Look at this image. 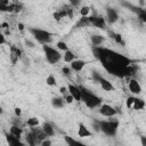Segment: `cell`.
Returning <instances> with one entry per match:
<instances>
[{"mask_svg": "<svg viewBox=\"0 0 146 146\" xmlns=\"http://www.w3.org/2000/svg\"><path fill=\"white\" fill-rule=\"evenodd\" d=\"M26 124H27L30 128H36V127H39L40 121H39V119H38V117H34V116H33V117L27 119Z\"/></svg>", "mask_w": 146, "mask_h": 146, "instance_id": "cell-24", "label": "cell"}, {"mask_svg": "<svg viewBox=\"0 0 146 146\" xmlns=\"http://www.w3.org/2000/svg\"><path fill=\"white\" fill-rule=\"evenodd\" d=\"M94 54L95 57L98 58V60L102 63L104 68L111 74L120 78H124L131 74L130 60L123 55L102 47H95Z\"/></svg>", "mask_w": 146, "mask_h": 146, "instance_id": "cell-1", "label": "cell"}, {"mask_svg": "<svg viewBox=\"0 0 146 146\" xmlns=\"http://www.w3.org/2000/svg\"><path fill=\"white\" fill-rule=\"evenodd\" d=\"M31 133L34 136V138L38 140V141H42V140H44V139H47L48 138V136L44 133V131L42 130V128H32V130H31Z\"/></svg>", "mask_w": 146, "mask_h": 146, "instance_id": "cell-12", "label": "cell"}, {"mask_svg": "<svg viewBox=\"0 0 146 146\" xmlns=\"http://www.w3.org/2000/svg\"><path fill=\"white\" fill-rule=\"evenodd\" d=\"M21 146H24V144H23V145H21Z\"/></svg>", "mask_w": 146, "mask_h": 146, "instance_id": "cell-43", "label": "cell"}, {"mask_svg": "<svg viewBox=\"0 0 146 146\" xmlns=\"http://www.w3.org/2000/svg\"><path fill=\"white\" fill-rule=\"evenodd\" d=\"M113 38H114V40H115L117 43H123V41H122V36H121L120 34H115Z\"/></svg>", "mask_w": 146, "mask_h": 146, "instance_id": "cell-34", "label": "cell"}, {"mask_svg": "<svg viewBox=\"0 0 146 146\" xmlns=\"http://www.w3.org/2000/svg\"><path fill=\"white\" fill-rule=\"evenodd\" d=\"M63 58H64V62H65V63H70V64H71L73 60H75V55H74L71 50H67V51L64 52Z\"/></svg>", "mask_w": 146, "mask_h": 146, "instance_id": "cell-23", "label": "cell"}, {"mask_svg": "<svg viewBox=\"0 0 146 146\" xmlns=\"http://www.w3.org/2000/svg\"><path fill=\"white\" fill-rule=\"evenodd\" d=\"M26 140H27V144L30 145V146H36V139L34 138V136L30 132V133H27V136H26Z\"/></svg>", "mask_w": 146, "mask_h": 146, "instance_id": "cell-27", "label": "cell"}, {"mask_svg": "<svg viewBox=\"0 0 146 146\" xmlns=\"http://www.w3.org/2000/svg\"><path fill=\"white\" fill-rule=\"evenodd\" d=\"M6 139H7L8 146H21V145H23V143L21 141V138H17L11 133H7Z\"/></svg>", "mask_w": 146, "mask_h": 146, "instance_id": "cell-14", "label": "cell"}, {"mask_svg": "<svg viewBox=\"0 0 146 146\" xmlns=\"http://www.w3.org/2000/svg\"><path fill=\"white\" fill-rule=\"evenodd\" d=\"M128 88H129L130 92L133 95H139L141 92V86L139 84V82L136 79H130L128 81Z\"/></svg>", "mask_w": 146, "mask_h": 146, "instance_id": "cell-11", "label": "cell"}, {"mask_svg": "<svg viewBox=\"0 0 146 146\" xmlns=\"http://www.w3.org/2000/svg\"><path fill=\"white\" fill-rule=\"evenodd\" d=\"M90 40H91V43L94 47H100L105 42V36L100 35V34H94V35H91Z\"/></svg>", "mask_w": 146, "mask_h": 146, "instance_id": "cell-16", "label": "cell"}, {"mask_svg": "<svg viewBox=\"0 0 146 146\" xmlns=\"http://www.w3.org/2000/svg\"><path fill=\"white\" fill-rule=\"evenodd\" d=\"M56 47H57V49H58V50H62V51H64V52L68 50L67 43H66V42H64V41H58V42L56 43Z\"/></svg>", "mask_w": 146, "mask_h": 146, "instance_id": "cell-28", "label": "cell"}, {"mask_svg": "<svg viewBox=\"0 0 146 146\" xmlns=\"http://www.w3.org/2000/svg\"><path fill=\"white\" fill-rule=\"evenodd\" d=\"M67 90H68V94L74 98V100L76 102H81V88L75 86V84H67Z\"/></svg>", "mask_w": 146, "mask_h": 146, "instance_id": "cell-9", "label": "cell"}, {"mask_svg": "<svg viewBox=\"0 0 146 146\" xmlns=\"http://www.w3.org/2000/svg\"><path fill=\"white\" fill-rule=\"evenodd\" d=\"M42 49H43V52H44L46 60L49 64H56L62 59V54L59 52V50H57V49H55V48H52L48 44H43Z\"/></svg>", "mask_w": 146, "mask_h": 146, "instance_id": "cell-5", "label": "cell"}, {"mask_svg": "<svg viewBox=\"0 0 146 146\" xmlns=\"http://www.w3.org/2000/svg\"><path fill=\"white\" fill-rule=\"evenodd\" d=\"M9 133L14 135L15 137L17 138H21L22 137V133H23V130L19 125H16V124H13L10 128H9Z\"/></svg>", "mask_w": 146, "mask_h": 146, "instance_id": "cell-20", "label": "cell"}, {"mask_svg": "<svg viewBox=\"0 0 146 146\" xmlns=\"http://www.w3.org/2000/svg\"><path fill=\"white\" fill-rule=\"evenodd\" d=\"M140 144L141 146H146V136H140Z\"/></svg>", "mask_w": 146, "mask_h": 146, "instance_id": "cell-37", "label": "cell"}, {"mask_svg": "<svg viewBox=\"0 0 146 146\" xmlns=\"http://www.w3.org/2000/svg\"><path fill=\"white\" fill-rule=\"evenodd\" d=\"M64 104H65V100L62 97H54L51 99V105L55 108H62L64 107Z\"/></svg>", "mask_w": 146, "mask_h": 146, "instance_id": "cell-21", "label": "cell"}, {"mask_svg": "<svg viewBox=\"0 0 146 146\" xmlns=\"http://www.w3.org/2000/svg\"><path fill=\"white\" fill-rule=\"evenodd\" d=\"M67 15V9H60V10H58V11H55L54 13V17H55V19L56 21H60L62 18H64L65 16Z\"/></svg>", "mask_w": 146, "mask_h": 146, "instance_id": "cell-25", "label": "cell"}, {"mask_svg": "<svg viewBox=\"0 0 146 146\" xmlns=\"http://www.w3.org/2000/svg\"><path fill=\"white\" fill-rule=\"evenodd\" d=\"M42 130L44 131V133H46L48 137H52V136L55 135V129H54V127H52L49 122H44V123L42 124Z\"/></svg>", "mask_w": 146, "mask_h": 146, "instance_id": "cell-19", "label": "cell"}, {"mask_svg": "<svg viewBox=\"0 0 146 146\" xmlns=\"http://www.w3.org/2000/svg\"><path fill=\"white\" fill-rule=\"evenodd\" d=\"M30 33L33 35V38L39 41L42 44H47L51 41L52 38V33H50L47 30H42V29H36V27H30L29 29Z\"/></svg>", "mask_w": 146, "mask_h": 146, "instance_id": "cell-4", "label": "cell"}, {"mask_svg": "<svg viewBox=\"0 0 146 146\" xmlns=\"http://www.w3.org/2000/svg\"><path fill=\"white\" fill-rule=\"evenodd\" d=\"M84 66H86V62H84V60H81V59H75V60H73V62L71 63V65H70L71 70L75 71V72L82 71V68H83Z\"/></svg>", "mask_w": 146, "mask_h": 146, "instance_id": "cell-17", "label": "cell"}, {"mask_svg": "<svg viewBox=\"0 0 146 146\" xmlns=\"http://www.w3.org/2000/svg\"><path fill=\"white\" fill-rule=\"evenodd\" d=\"M14 113H15V115H16V116H18V117H19V116L22 115V110H21L19 107H15Z\"/></svg>", "mask_w": 146, "mask_h": 146, "instance_id": "cell-36", "label": "cell"}, {"mask_svg": "<svg viewBox=\"0 0 146 146\" xmlns=\"http://www.w3.org/2000/svg\"><path fill=\"white\" fill-rule=\"evenodd\" d=\"M106 18H107L108 23L113 24V23H115V22L119 19V14H117V11H116L115 9H113V8H107V9H106Z\"/></svg>", "mask_w": 146, "mask_h": 146, "instance_id": "cell-13", "label": "cell"}, {"mask_svg": "<svg viewBox=\"0 0 146 146\" xmlns=\"http://www.w3.org/2000/svg\"><path fill=\"white\" fill-rule=\"evenodd\" d=\"M98 124H99L100 131H103L106 136L113 137L116 135V131L119 128V122L116 120H102V121H98Z\"/></svg>", "mask_w": 146, "mask_h": 146, "instance_id": "cell-3", "label": "cell"}, {"mask_svg": "<svg viewBox=\"0 0 146 146\" xmlns=\"http://www.w3.org/2000/svg\"><path fill=\"white\" fill-rule=\"evenodd\" d=\"M64 140H65V143H66L67 146H86L84 144H82L81 141L74 139V138L71 137V136H65V137H64Z\"/></svg>", "mask_w": 146, "mask_h": 146, "instance_id": "cell-18", "label": "cell"}, {"mask_svg": "<svg viewBox=\"0 0 146 146\" xmlns=\"http://www.w3.org/2000/svg\"><path fill=\"white\" fill-rule=\"evenodd\" d=\"M80 88H81V102H83L88 108H96L102 105L100 97H98L97 95H95L84 87H80Z\"/></svg>", "mask_w": 146, "mask_h": 146, "instance_id": "cell-2", "label": "cell"}, {"mask_svg": "<svg viewBox=\"0 0 146 146\" xmlns=\"http://www.w3.org/2000/svg\"><path fill=\"white\" fill-rule=\"evenodd\" d=\"M7 26H8V24H7V23H2V27H3V29H6Z\"/></svg>", "mask_w": 146, "mask_h": 146, "instance_id": "cell-42", "label": "cell"}, {"mask_svg": "<svg viewBox=\"0 0 146 146\" xmlns=\"http://www.w3.org/2000/svg\"><path fill=\"white\" fill-rule=\"evenodd\" d=\"M91 135H92V132L88 129V127H86L83 123L79 124V128H78V136L79 137L86 138V137H90Z\"/></svg>", "mask_w": 146, "mask_h": 146, "instance_id": "cell-15", "label": "cell"}, {"mask_svg": "<svg viewBox=\"0 0 146 146\" xmlns=\"http://www.w3.org/2000/svg\"><path fill=\"white\" fill-rule=\"evenodd\" d=\"M25 43H26V46H27V47H30V48H33V47H34V43H33L32 41H30V40H26V41H25Z\"/></svg>", "mask_w": 146, "mask_h": 146, "instance_id": "cell-38", "label": "cell"}, {"mask_svg": "<svg viewBox=\"0 0 146 146\" xmlns=\"http://www.w3.org/2000/svg\"><path fill=\"white\" fill-rule=\"evenodd\" d=\"M99 113L105 117H113L117 114V111L115 107H113L110 104H102L99 106Z\"/></svg>", "mask_w": 146, "mask_h": 146, "instance_id": "cell-6", "label": "cell"}, {"mask_svg": "<svg viewBox=\"0 0 146 146\" xmlns=\"http://www.w3.org/2000/svg\"><path fill=\"white\" fill-rule=\"evenodd\" d=\"M21 56H22V51L19 50V48H17L16 46H10V49H9L10 62L13 64H16L18 62V59L21 58Z\"/></svg>", "mask_w": 146, "mask_h": 146, "instance_id": "cell-10", "label": "cell"}, {"mask_svg": "<svg viewBox=\"0 0 146 146\" xmlns=\"http://www.w3.org/2000/svg\"><path fill=\"white\" fill-rule=\"evenodd\" d=\"M51 140L49 139V138H47V139H44V140H42L41 143H40V146H51Z\"/></svg>", "mask_w": 146, "mask_h": 146, "instance_id": "cell-32", "label": "cell"}, {"mask_svg": "<svg viewBox=\"0 0 146 146\" xmlns=\"http://www.w3.org/2000/svg\"><path fill=\"white\" fill-rule=\"evenodd\" d=\"M94 76H95V79L97 80V82L100 84V88H102L103 90H105V91H113V90H114V86H113L112 82H110L107 79L100 76V75L97 74V73H95Z\"/></svg>", "mask_w": 146, "mask_h": 146, "instance_id": "cell-7", "label": "cell"}, {"mask_svg": "<svg viewBox=\"0 0 146 146\" xmlns=\"http://www.w3.org/2000/svg\"><path fill=\"white\" fill-rule=\"evenodd\" d=\"M88 19H89V23L91 25H94L98 29H105L106 27V21L102 16H90V17H88Z\"/></svg>", "mask_w": 146, "mask_h": 146, "instance_id": "cell-8", "label": "cell"}, {"mask_svg": "<svg viewBox=\"0 0 146 146\" xmlns=\"http://www.w3.org/2000/svg\"><path fill=\"white\" fill-rule=\"evenodd\" d=\"M18 29H19V31H23V30H24V25H23L22 23H19V24H18Z\"/></svg>", "mask_w": 146, "mask_h": 146, "instance_id": "cell-41", "label": "cell"}, {"mask_svg": "<svg viewBox=\"0 0 146 146\" xmlns=\"http://www.w3.org/2000/svg\"><path fill=\"white\" fill-rule=\"evenodd\" d=\"M133 100H135V97L133 96H130L127 98V102H125V105L128 108H132V105H133Z\"/></svg>", "mask_w": 146, "mask_h": 146, "instance_id": "cell-30", "label": "cell"}, {"mask_svg": "<svg viewBox=\"0 0 146 146\" xmlns=\"http://www.w3.org/2000/svg\"><path fill=\"white\" fill-rule=\"evenodd\" d=\"M64 100H65V103H67V104H71V103H73V100H74V98L70 95V94H66L65 96H64Z\"/></svg>", "mask_w": 146, "mask_h": 146, "instance_id": "cell-31", "label": "cell"}, {"mask_svg": "<svg viewBox=\"0 0 146 146\" xmlns=\"http://www.w3.org/2000/svg\"><path fill=\"white\" fill-rule=\"evenodd\" d=\"M71 71H72V70H71V67H66V66H65V67H63V70H62V72H63L66 76H70Z\"/></svg>", "mask_w": 146, "mask_h": 146, "instance_id": "cell-33", "label": "cell"}, {"mask_svg": "<svg viewBox=\"0 0 146 146\" xmlns=\"http://www.w3.org/2000/svg\"><path fill=\"white\" fill-rule=\"evenodd\" d=\"M59 92L63 95V96H65L66 94H68V90H67V87H60L59 88Z\"/></svg>", "mask_w": 146, "mask_h": 146, "instance_id": "cell-35", "label": "cell"}, {"mask_svg": "<svg viewBox=\"0 0 146 146\" xmlns=\"http://www.w3.org/2000/svg\"><path fill=\"white\" fill-rule=\"evenodd\" d=\"M80 14L82 17H88V15L90 14V8L88 6H82L80 8Z\"/></svg>", "mask_w": 146, "mask_h": 146, "instance_id": "cell-29", "label": "cell"}, {"mask_svg": "<svg viewBox=\"0 0 146 146\" xmlns=\"http://www.w3.org/2000/svg\"><path fill=\"white\" fill-rule=\"evenodd\" d=\"M56 78H55V75H52V74H49L48 76H47V79H46V84L47 86H49V87H54V86H56Z\"/></svg>", "mask_w": 146, "mask_h": 146, "instance_id": "cell-26", "label": "cell"}, {"mask_svg": "<svg viewBox=\"0 0 146 146\" xmlns=\"http://www.w3.org/2000/svg\"><path fill=\"white\" fill-rule=\"evenodd\" d=\"M140 18L146 23V10H145V11H143V13L140 14Z\"/></svg>", "mask_w": 146, "mask_h": 146, "instance_id": "cell-39", "label": "cell"}, {"mask_svg": "<svg viewBox=\"0 0 146 146\" xmlns=\"http://www.w3.org/2000/svg\"><path fill=\"white\" fill-rule=\"evenodd\" d=\"M144 107H145V102H144V99L138 98V97H135L132 108L136 110V111H140V110H143Z\"/></svg>", "mask_w": 146, "mask_h": 146, "instance_id": "cell-22", "label": "cell"}, {"mask_svg": "<svg viewBox=\"0 0 146 146\" xmlns=\"http://www.w3.org/2000/svg\"><path fill=\"white\" fill-rule=\"evenodd\" d=\"M5 42H6L5 35H3V34H1V35H0V43H1V44H5Z\"/></svg>", "mask_w": 146, "mask_h": 146, "instance_id": "cell-40", "label": "cell"}]
</instances>
